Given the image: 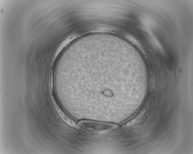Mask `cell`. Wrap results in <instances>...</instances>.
I'll return each mask as SVG.
<instances>
[{
  "instance_id": "1",
  "label": "cell",
  "mask_w": 193,
  "mask_h": 154,
  "mask_svg": "<svg viewBox=\"0 0 193 154\" xmlns=\"http://www.w3.org/2000/svg\"><path fill=\"white\" fill-rule=\"evenodd\" d=\"M77 125L84 130L93 131L108 130L116 127L115 124L106 123L87 120H82L77 123Z\"/></svg>"
},
{
  "instance_id": "2",
  "label": "cell",
  "mask_w": 193,
  "mask_h": 154,
  "mask_svg": "<svg viewBox=\"0 0 193 154\" xmlns=\"http://www.w3.org/2000/svg\"><path fill=\"white\" fill-rule=\"evenodd\" d=\"M143 113H141V114H140L136 118L128 123L126 125L125 127H130L137 123L143 115Z\"/></svg>"
}]
</instances>
